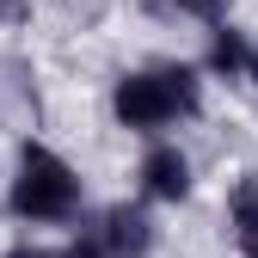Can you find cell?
<instances>
[{
	"label": "cell",
	"mask_w": 258,
	"mask_h": 258,
	"mask_svg": "<svg viewBox=\"0 0 258 258\" xmlns=\"http://www.w3.org/2000/svg\"><path fill=\"white\" fill-rule=\"evenodd\" d=\"M203 86L190 68H148V74H123L111 92V111L123 129H166L178 117H197Z\"/></svg>",
	"instance_id": "6da1fadb"
},
{
	"label": "cell",
	"mask_w": 258,
	"mask_h": 258,
	"mask_svg": "<svg viewBox=\"0 0 258 258\" xmlns=\"http://www.w3.org/2000/svg\"><path fill=\"white\" fill-rule=\"evenodd\" d=\"M7 203H13V215H25V221H68L74 203H80V178H74V166H68L61 154L25 142Z\"/></svg>",
	"instance_id": "7a4b0ae2"
},
{
	"label": "cell",
	"mask_w": 258,
	"mask_h": 258,
	"mask_svg": "<svg viewBox=\"0 0 258 258\" xmlns=\"http://www.w3.org/2000/svg\"><path fill=\"white\" fill-rule=\"evenodd\" d=\"M99 240H105V252H111V258H148V246H154V221H148L142 209L117 203V209H105Z\"/></svg>",
	"instance_id": "3957f363"
},
{
	"label": "cell",
	"mask_w": 258,
	"mask_h": 258,
	"mask_svg": "<svg viewBox=\"0 0 258 258\" xmlns=\"http://www.w3.org/2000/svg\"><path fill=\"white\" fill-rule=\"evenodd\" d=\"M142 190L160 197V203H184V197H190V160H184L178 148H154V154L142 160Z\"/></svg>",
	"instance_id": "277c9868"
},
{
	"label": "cell",
	"mask_w": 258,
	"mask_h": 258,
	"mask_svg": "<svg viewBox=\"0 0 258 258\" xmlns=\"http://www.w3.org/2000/svg\"><path fill=\"white\" fill-rule=\"evenodd\" d=\"M234 240L246 258H258V178H240L234 190Z\"/></svg>",
	"instance_id": "5b68a950"
},
{
	"label": "cell",
	"mask_w": 258,
	"mask_h": 258,
	"mask_svg": "<svg viewBox=\"0 0 258 258\" xmlns=\"http://www.w3.org/2000/svg\"><path fill=\"white\" fill-rule=\"evenodd\" d=\"M209 68H215V74H228V80H240V74L252 68V43L240 37L234 25H228V31H215V43H209Z\"/></svg>",
	"instance_id": "8992f818"
},
{
	"label": "cell",
	"mask_w": 258,
	"mask_h": 258,
	"mask_svg": "<svg viewBox=\"0 0 258 258\" xmlns=\"http://www.w3.org/2000/svg\"><path fill=\"white\" fill-rule=\"evenodd\" d=\"M178 13H190V19H221L228 13V0H172Z\"/></svg>",
	"instance_id": "52a82bcc"
},
{
	"label": "cell",
	"mask_w": 258,
	"mask_h": 258,
	"mask_svg": "<svg viewBox=\"0 0 258 258\" xmlns=\"http://www.w3.org/2000/svg\"><path fill=\"white\" fill-rule=\"evenodd\" d=\"M61 258H111V252H105V240H74Z\"/></svg>",
	"instance_id": "ba28073f"
},
{
	"label": "cell",
	"mask_w": 258,
	"mask_h": 258,
	"mask_svg": "<svg viewBox=\"0 0 258 258\" xmlns=\"http://www.w3.org/2000/svg\"><path fill=\"white\" fill-rule=\"evenodd\" d=\"M7 258H55V252H43V246H13Z\"/></svg>",
	"instance_id": "9c48e42d"
},
{
	"label": "cell",
	"mask_w": 258,
	"mask_h": 258,
	"mask_svg": "<svg viewBox=\"0 0 258 258\" xmlns=\"http://www.w3.org/2000/svg\"><path fill=\"white\" fill-rule=\"evenodd\" d=\"M246 74H252V80H258V43H252V68H246Z\"/></svg>",
	"instance_id": "30bf717a"
},
{
	"label": "cell",
	"mask_w": 258,
	"mask_h": 258,
	"mask_svg": "<svg viewBox=\"0 0 258 258\" xmlns=\"http://www.w3.org/2000/svg\"><path fill=\"white\" fill-rule=\"evenodd\" d=\"M0 13H19V0H0Z\"/></svg>",
	"instance_id": "8fae6325"
}]
</instances>
